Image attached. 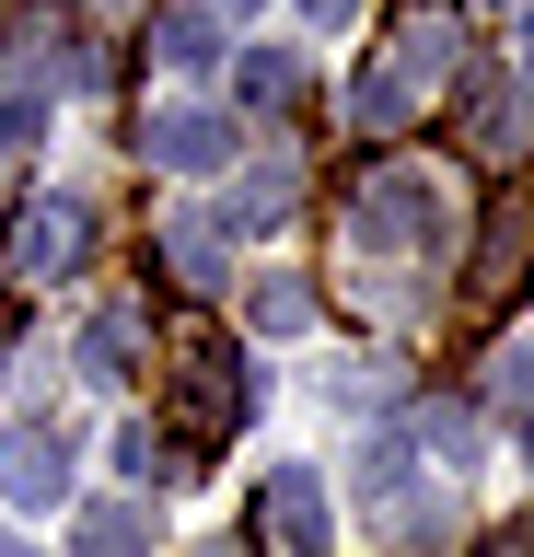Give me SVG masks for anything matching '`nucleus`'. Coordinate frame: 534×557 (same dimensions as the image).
<instances>
[{"label": "nucleus", "mask_w": 534, "mask_h": 557, "mask_svg": "<svg viewBox=\"0 0 534 557\" xmlns=\"http://www.w3.org/2000/svg\"><path fill=\"white\" fill-rule=\"evenodd\" d=\"M488 407H534V348H499L488 360Z\"/></svg>", "instance_id": "obj_18"}, {"label": "nucleus", "mask_w": 534, "mask_h": 557, "mask_svg": "<svg viewBox=\"0 0 534 557\" xmlns=\"http://www.w3.org/2000/svg\"><path fill=\"white\" fill-rule=\"evenodd\" d=\"M163 268H175L186 290H210V278H221V233H198V221H175V233H163Z\"/></svg>", "instance_id": "obj_15"}, {"label": "nucleus", "mask_w": 534, "mask_h": 557, "mask_svg": "<svg viewBox=\"0 0 534 557\" xmlns=\"http://www.w3.org/2000/svg\"><path fill=\"white\" fill-rule=\"evenodd\" d=\"M71 465H82L71 418H12V430H0V499H12V511H59V499H71Z\"/></svg>", "instance_id": "obj_2"}, {"label": "nucleus", "mask_w": 534, "mask_h": 557, "mask_svg": "<svg viewBox=\"0 0 534 557\" xmlns=\"http://www.w3.org/2000/svg\"><path fill=\"white\" fill-rule=\"evenodd\" d=\"M523 465H534V418H523Z\"/></svg>", "instance_id": "obj_25"}, {"label": "nucleus", "mask_w": 534, "mask_h": 557, "mask_svg": "<svg viewBox=\"0 0 534 557\" xmlns=\"http://www.w3.org/2000/svg\"><path fill=\"white\" fill-rule=\"evenodd\" d=\"M302 12H314V24H349V12H360V0H302Z\"/></svg>", "instance_id": "obj_21"}, {"label": "nucleus", "mask_w": 534, "mask_h": 557, "mask_svg": "<svg viewBox=\"0 0 534 557\" xmlns=\"http://www.w3.org/2000/svg\"><path fill=\"white\" fill-rule=\"evenodd\" d=\"M140 151L163 174H221V163H233V116H198V104H186V116H151Z\"/></svg>", "instance_id": "obj_6"}, {"label": "nucleus", "mask_w": 534, "mask_h": 557, "mask_svg": "<svg viewBox=\"0 0 534 557\" xmlns=\"http://www.w3.org/2000/svg\"><path fill=\"white\" fill-rule=\"evenodd\" d=\"M442 209H454V198H442V174L384 163V174L349 198V233H360V244H395V256H430V244H442Z\"/></svg>", "instance_id": "obj_1"}, {"label": "nucleus", "mask_w": 534, "mask_h": 557, "mask_svg": "<svg viewBox=\"0 0 534 557\" xmlns=\"http://www.w3.org/2000/svg\"><path fill=\"white\" fill-rule=\"evenodd\" d=\"M488 557H534V522H511V534H488Z\"/></svg>", "instance_id": "obj_20"}, {"label": "nucleus", "mask_w": 534, "mask_h": 557, "mask_svg": "<svg viewBox=\"0 0 534 557\" xmlns=\"http://www.w3.org/2000/svg\"><path fill=\"white\" fill-rule=\"evenodd\" d=\"M523 278H534V198H499L476 244V290H523Z\"/></svg>", "instance_id": "obj_7"}, {"label": "nucleus", "mask_w": 534, "mask_h": 557, "mask_svg": "<svg viewBox=\"0 0 534 557\" xmlns=\"http://www.w3.org/2000/svg\"><path fill=\"white\" fill-rule=\"evenodd\" d=\"M349 116H360V128H407V116H419V94H407V82H395V70L372 59V70L349 82Z\"/></svg>", "instance_id": "obj_13"}, {"label": "nucleus", "mask_w": 534, "mask_h": 557, "mask_svg": "<svg viewBox=\"0 0 534 557\" xmlns=\"http://www.w3.org/2000/svg\"><path fill=\"white\" fill-rule=\"evenodd\" d=\"M186 12H210V24H221V12H256V0H186Z\"/></svg>", "instance_id": "obj_22"}, {"label": "nucleus", "mask_w": 534, "mask_h": 557, "mask_svg": "<svg viewBox=\"0 0 534 557\" xmlns=\"http://www.w3.org/2000/svg\"><path fill=\"white\" fill-rule=\"evenodd\" d=\"M82 372L128 383V372H140V325H128V313H94V325H82Z\"/></svg>", "instance_id": "obj_10"}, {"label": "nucleus", "mask_w": 534, "mask_h": 557, "mask_svg": "<svg viewBox=\"0 0 534 557\" xmlns=\"http://www.w3.org/2000/svg\"><path fill=\"white\" fill-rule=\"evenodd\" d=\"M210 557H256V546H245V534H221V546H210Z\"/></svg>", "instance_id": "obj_24"}, {"label": "nucleus", "mask_w": 534, "mask_h": 557, "mask_svg": "<svg viewBox=\"0 0 534 557\" xmlns=\"http://www.w3.org/2000/svg\"><path fill=\"white\" fill-rule=\"evenodd\" d=\"M151 59H163V70H210L221 59V24H210V12H163V24H151Z\"/></svg>", "instance_id": "obj_12"}, {"label": "nucleus", "mask_w": 534, "mask_h": 557, "mask_svg": "<svg viewBox=\"0 0 534 557\" xmlns=\"http://www.w3.org/2000/svg\"><path fill=\"white\" fill-rule=\"evenodd\" d=\"M36 128H47V94H24V82H12V94H0V163H24V151H36Z\"/></svg>", "instance_id": "obj_16"}, {"label": "nucleus", "mask_w": 534, "mask_h": 557, "mask_svg": "<svg viewBox=\"0 0 534 557\" xmlns=\"http://www.w3.org/2000/svg\"><path fill=\"white\" fill-rule=\"evenodd\" d=\"M71 557H151V511L140 499H94L71 522Z\"/></svg>", "instance_id": "obj_8"}, {"label": "nucleus", "mask_w": 534, "mask_h": 557, "mask_svg": "<svg viewBox=\"0 0 534 557\" xmlns=\"http://www.w3.org/2000/svg\"><path fill=\"white\" fill-rule=\"evenodd\" d=\"M256 325H268V337H302V325H314V290H290V278H268V290H256Z\"/></svg>", "instance_id": "obj_17"}, {"label": "nucleus", "mask_w": 534, "mask_h": 557, "mask_svg": "<svg viewBox=\"0 0 534 557\" xmlns=\"http://www.w3.org/2000/svg\"><path fill=\"white\" fill-rule=\"evenodd\" d=\"M268 522H280L290 557H337V511H325V476H314V465H280V476H268Z\"/></svg>", "instance_id": "obj_5"}, {"label": "nucleus", "mask_w": 534, "mask_h": 557, "mask_svg": "<svg viewBox=\"0 0 534 557\" xmlns=\"http://www.w3.org/2000/svg\"><path fill=\"white\" fill-rule=\"evenodd\" d=\"M82 244H94V209H82V198H36L24 221H12V278H59V268H82Z\"/></svg>", "instance_id": "obj_4"}, {"label": "nucleus", "mask_w": 534, "mask_h": 557, "mask_svg": "<svg viewBox=\"0 0 534 557\" xmlns=\"http://www.w3.org/2000/svg\"><path fill=\"white\" fill-rule=\"evenodd\" d=\"M395 82H407V94H419V82H454V70H464V35L454 24H430V12H419V24H407V35H395Z\"/></svg>", "instance_id": "obj_9"}, {"label": "nucleus", "mask_w": 534, "mask_h": 557, "mask_svg": "<svg viewBox=\"0 0 534 557\" xmlns=\"http://www.w3.org/2000/svg\"><path fill=\"white\" fill-rule=\"evenodd\" d=\"M523 94H534V12H523Z\"/></svg>", "instance_id": "obj_23"}, {"label": "nucleus", "mask_w": 534, "mask_h": 557, "mask_svg": "<svg viewBox=\"0 0 534 557\" xmlns=\"http://www.w3.org/2000/svg\"><path fill=\"white\" fill-rule=\"evenodd\" d=\"M116 465H128V476H175V465H163V430H128V442H116Z\"/></svg>", "instance_id": "obj_19"}, {"label": "nucleus", "mask_w": 534, "mask_h": 557, "mask_svg": "<svg viewBox=\"0 0 534 557\" xmlns=\"http://www.w3.org/2000/svg\"><path fill=\"white\" fill-rule=\"evenodd\" d=\"M221 221H233V233H280V221H290V174H280V163L245 174V186L221 198Z\"/></svg>", "instance_id": "obj_11"}, {"label": "nucleus", "mask_w": 534, "mask_h": 557, "mask_svg": "<svg viewBox=\"0 0 534 557\" xmlns=\"http://www.w3.org/2000/svg\"><path fill=\"white\" fill-rule=\"evenodd\" d=\"M233 82H245V104H290V94H302V59H290V47H245Z\"/></svg>", "instance_id": "obj_14"}, {"label": "nucleus", "mask_w": 534, "mask_h": 557, "mask_svg": "<svg viewBox=\"0 0 534 557\" xmlns=\"http://www.w3.org/2000/svg\"><path fill=\"white\" fill-rule=\"evenodd\" d=\"M245 407H256V383L233 372V348H186V372H175V430L186 442H221Z\"/></svg>", "instance_id": "obj_3"}]
</instances>
